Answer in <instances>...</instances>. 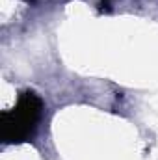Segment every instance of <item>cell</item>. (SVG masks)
I'll return each mask as SVG.
<instances>
[{
  "label": "cell",
  "mask_w": 158,
  "mask_h": 160,
  "mask_svg": "<svg viewBox=\"0 0 158 160\" xmlns=\"http://www.w3.org/2000/svg\"><path fill=\"white\" fill-rule=\"evenodd\" d=\"M43 102L34 91H24L13 110L0 116V136L6 143L24 142L37 127Z\"/></svg>",
  "instance_id": "6da1fadb"
}]
</instances>
